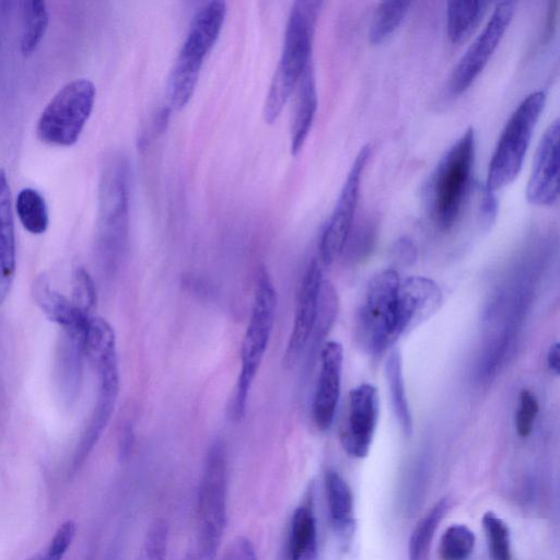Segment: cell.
<instances>
[{"label":"cell","mask_w":560,"mask_h":560,"mask_svg":"<svg viewBox=\"0 0 560 560\" xmlns=\"http://www.w3.org/2000/svg\"><path fill=\"white\" fill-rule=\"evenodd\" d=\"M559 120L546 129L538 144L526 187L528 202L551 206L559 196Z\"/></svg>","instance_id":"cell-15"},{"label":"cell","mask_w":560,"mask_h":560,"mask_svg":"<svg viewBox=\"0 0 560 560\" xmlns=\"http://www.w3.org/2000/svg\"><path fill=\"white\" fill-rule=\"evenodd\" d=\"M547 364L549 370L556 374L559 375L560 371V352H559V342L556 341L552 343L547 352Z\"/></svg>","instance_id":"cell-39"},{"label":"cell","mask_w":560,"mask_h":560,"mask_svg":"<svg viewBox=\"0 0 560 560\" xmlns=\"http://www.w3.org/2000/svg\"><path fill=\"white\" fill-rule=\"evenodd\" d=\"M72 283L73 304L84 314L91 316L90 313L96 303V289L92 277L83 267H79L73 272Z\"/></svg>","instance_id":"cell-34"},{"label":"cell","mask_w":560,"mask_h":560,"mask_svg":"<svg viewBox=\"0 0 560 560\" xmlns=\"http://www.w3.org/2000/svg\"><path fill=\"white\" fill-rule=\"evenodd\" d=\"M538 410L539 405L535 395L528 389H522L515 415V430L518 436L527 438L532 433Z\"/></svg>","instance_id":"cell-36"},{"label":"cell","mask_w":560,"mask_h":560,"mask_svg":"<svg viewBox=\"0 0 560 560\" xmlns=\"http://www.w3.org/2000/svg\"><path fill=\"white\" fill-rule=\"evenodd\" d=\"M15 272V233L7 174L0 168V303L10 292Z\"/></svg>","instance_id":"cell-19"},{"label":"cell","mask_w":560,"mask_h":560,"mask_svg":"<svg viewBox=\"0 0 560 560\" xmlns=\"http://www.w3.org/2000/svg\"><path fill=\"white\" fill-rule=\"evenodd\" d=\"M476 152V136L469 128L436 165L424 189V200L434 224L447 231L458 220L467 199Z\"/></svg>","instance_id":"cell-2"},{"label":"cell","mask_w":560,"mask_h":560,"mask_svg":"<svg viewBox=\"0 0 560 560\" xmlns=\"http://www.w3.org/2000/svg\"><path fill=\"white\" fill-rule=\"evenodd\" d=\"M338 306L339 299L334 284L328 280H323L317 315L307 343L310 350L315 349L331 328L338 313Z\"/></svg>","instance_id":"cell-29"},{"label":"cell","mask_w":560,"mask_h":560,"mask_svg":"<svg viewBox=\"0 0 560 560\" xmlns=\"http://www.w3.org/2000/svg\"><path fill=\"white\" fill-rule=\"evenodd\" d=\"M475 534L464 524H452L440 539L441 560H468L475 547Z\"/></svg>","instance_id":"cell-30"},{"label":"cell","mask_w":560,"mask_h":560,"mask_svg":"<svg viewBox=\"0 0 560 560\" xmlns=\"http://www.w3.org/2000/svg\"><path fill=\"white\" fill-rule=\"evenodd\" d=\"M371 154V147L364 145L358 153L341 188L334 211L328 219L319 240V257L323 264L330 265L342 255L353 226L358 206L362 174Z\"/></svg>","instance_id":"cell-11"},{"label":"cell","mask_w":560,"mask_h":560,"mask_svg":"<svg viewBox=\"0 0 560 560\" xmlns=\"http://www.w3.org/2000/svg\"><path fill=\"white\" fill-rule=\"evenodd\" d=\"M32 294L44 314L63 329L68 340L84 347L92 316L84 314L72 301L51 289L44 277L34 281Z\"/></svg>","instance_id":"cell-18"},{"label":"cell","mask_w":560,"mask_h":560,"mask_svg":"<svg viewBox=\"0 0 560 560\" xmlns=\"http://www.w3.org/2000/svg\"><path fill=\"white\" fill-rule=\"evenodd\" d=\"M16 214L23 228L32 234H42L48 228V209L44 197L34 188H23L15 200Z\"/></svg>","instance_id":"cell-26"},{"label":"cell","mask_w":560,"mask_h":560,"mask_svg":"<svg viewBox=\"0 0 560 560\" xmlns=\"http://www.w3.org/2000/svg\"><path fill=\"white\" fill-rule=\"evenodd\" d=\"M317 529L313 510L304 504L294 511L288 537L287 560H316Z\"/></svg>","instance_id":"cell-22"},{"label":"cell","mask_w":560,"mask_h":560,"mask_svg":"<svg viewBox=\"0 0 560 560\" xmlns=\"http://www.w3.org/2000/svg\"><path fill=\"white\" fill-rule=\"evenodd\" d=\"M322 283V269L318 261L313 259L300 285L294 322L282 359L285 369L293 368L307 347L317 315Z\"/></svg>","instance_id":"cell-14"},{"label":"cell","mask_w":560,"mask_h":560,"mask_svg":"<svg viewBox=\"0 0 560 560\" xmlns=\"http://www.w3.org/2000/svg\"><path fill=\"white\" fill-rule=\"evenodd\" d=\"M481 522L491 559L512 560L511 536L506 523L491 511L482 515Z\"/></svg>","instance_id":"cell-31"},{"label":"cell","mask_w":560,"mask_h":560,"mask_svg":"<svg viewBox=\"0 0 560 560\" xmlns=\"http://www.w3.org/2000/svg\"><path fill=\"white\" fill-rule=\"evenodd\" d=\"M392 258L398 266H411L417 259V248L408 237H400L393 246Z\"/></svg>","instance_id":"cell-37"},{"label":"cell","mask_w":560,"mask_h":560,"mask_svg":"<svg viewBox=\"0 0 560 560\" xmlns=\"http://www.w3.org/2000/svg\"><path fill=\"white\" fill-rule=\"evenodd\" d=\"M450 508L447 498L435 502L413 528L408 542V560H422L434 533Z\"/></svg>","instance_id":"cell-25"},{"label":"cell","mask_w":560,"mask_h":560,"mask_svg":"<svg viewBox=\"0 0 560 560\" xmlns=\"http://www.w3.org/2000/svg\"><path fill=\"white\" fill-rule=\"evenodd\" d=\"M276 306V290L268 271L261 268L257 273L252 313L241 346V370L229 407L234 420H241L245 413L248 393L271 335Z\"/></svg>","instance_id":"cell-5"},{"label":"cell","mask_w":560,"mask_h":560,"mask_svg":"<svg viewBox=\"0 0 560 560\" xmlns=\"http://www.w3.org/2000/svg\"><path fill=\"white\" fill-rule=\"evenodd\" d=\"M294 92L295 100L290 129L291 153L293 155L301 151L317 109V91L312 62L299 79Z\"/></svg>","instance_id":"cell-20"},{"label":"cell","mask_w":560,"mask_h":560,"mask_svg":"<svg viewBox=\"0 0 560 560\" xmlns=\"http://www.w3.org/2000/svg\"><path fill=\"white\" fill-rule=\"evenodd\" d=\"M95 95V85L88 79H77L63 85L38 118V139L57 147L74 144L92 113Z\"/></svg>","instance_id":"cell-9"},{"label":"cell","mask_w":560,"mask_h":560,"mask_svg":"<svg viewBox=\"0 0 560 560\" xmlns=\"http://www.w3.org/2000/svg\"><path fill=\"white\" fill-rule=\"evenodd\" d=\"M378 413L377 388L363 383L351 389L339 433L340 443L349 456L364 458L369 454Z\"/></svg>","instance_id":"cell-12"},{"label":"cell","mask_w":560,"mask_h":560,"mask_svg":"<svg viewBox=\"0 0 560 560\" xmlns=\"http://www.w3.org/2000/svg\"><path fill=\"white\" fill-rule=\"evenodd\" d=\"M400 279L395 269L383 270L369 281L354 318V336L362 349L378 355L397 335V295Z\"/></svg>","instance_id":"cell-6"},{"label":"cell","mask_w":560,"mask_h":560,"mask_svg":"<svg viewBox=\"0 0 560 560\" xmlns=\"http://www.w3.org/2000/svg\"><path fill=\"white\" fill-rule=\"evenodd\" d=\"M75 532L77 526L73 521L63 522L44 551L39 552V560H62L74 539Z\"/></svg>","instance_id":"cell-35"},{"label":"cell","mask_w":560,"mask_h":560,"mask_svg":"<svg viewBox=\"0 0 560 560\" xmlns=\"http://www.w3.org/2000/svg\"><path fill=\"white\" fill-rule=\"evenodd\" d=\"M225 14V2L218 0L206 3L195 14L168 79L167 95L175 109L190 101L203 60L220 36Z\"/></svg>","instance_id":"cell-3"},{"label":"cell","mask_w":560,"mask_h":560,"mask_svg":"<svg viewBox=\"0 0 560 560\" xmlns=\"http://www.w3.org/2000/svg\"><path fill=\"white\" fill-rule=\"evenodd\" d=\"M324 482L330 523L339 535H348L354 526L351 488L335 469L326 470Z\"/></svg>","instance_id":"cell-21"},{"label":"cell","mask_w":560,"mask_h":560,"mask_svg":"<svg viewBox=\"0 0 560 560\" xmlns=\"http://www.w3.org/2000/svg\"><path fill=\"white\" fill-rule=\"evenodd\" d=\"M27 560H39V557H38V553L32 556L31 558H28Z\"/></svg>","instance_id":"cell-40"},{"label":"cell","mask_w":560,"mask_h":560,"mask_svg":"<svg viewBox=\"0 0 560 560\" xmlns=\"http://www.w3.org/2000/svg\"><path fill=\"white\" fill-rule=\"evenodd\" d=\"M545 103L546 93L537 91L524 98L513 112L492 154L486 189L494 192L518 175Z\"/></svg>","instance_id":"cell-8"},{"label":"cell","mask_w":560,"mask_h":560,"mask_svg":"<svg viewBox=\"0 0 560 560\" xmlns=\"http://www.w3.org/2000/svg\"><path fill=\"white\" fill-rule=\"evenodd\" d=\"M322 5V1L314 0H300L292 5L281 56L264 104V117L268 124L280 116L299 79L312 62L313 39Z\"/></svg>","instance_id":"cell-1"},{"label":"cell","mask_w":560,"mask_h":560,"mask_svg":"<svg viewBox=\"0 0 560 560\" xmlns=\"http://www.w3.org/2000/svg\"><path fill=\"white\" fill-rule=\"evenodd\" d=\"M343 361L342 346L327 341L320 349V369L313 397L312 415L319 431H327L337 410Z\"/></svg>","instance_id":"cell-16"},{"label":"cell","mask_w":560,"mask_h":560,"mask_svg":"<svg viewBox=\"0 0 560 560\" xmlns=\"http://www.w3.org/2000/svg\"><path fill=\"white\" fill-rule=\"evenodd\" d=\"M170 526L164 518L154 520L149 526L136 560H165Z\"/></svg>","instance_id":"cell-32"},{"label":"cell","mask_w":560,"mask_h":560,"mask_svg":"<svg viewBox=\"0 0 560 560\" xmlns=\"http://www.w3.org/2000/svg\"><path fill=\"white\" fill-rule=\"evenodd\" d=\"M442 291L430 278L412 276L400 281L397 295V335L410 331L440 307Z\"/></svg>","instance_id":"cell-17"},{"label":"cell","mask_w":560,"mask_h":560,"mask_svg":"<svg viewBox=\"0 0 560 560\" xmlns=\"http://www.w3.org/2000/svg\"><path fill=\"white\" fill-rule=\"evenodd\" d=\"M489 3L468 1L447 3V35L452 43L466 40L480 23Z\"/></svg>","instance_id":"cell-24"},{"label":"cell","mask_w":560,"mask_h":560,"mask_svg":"<svg viewBox=\"0 0 560 560\" xmlns=\"http://www.w3.org/2000/svg\"><path fill=\"white\" fill-rule=\"evenodd\" d=\"M409 5L410 2L405 1L381 2L372 20L370 42L377 45L386 40L401 24Z\"/></svg>","instance_id":"cell-28"},{"label":"cell","mask_w":560,"mask_h":560,"mask_svg":"<svg viewBox=\"0 0 560 560\" xmlns=\"http://www.w3.org/2000/svg\"><path fill=\"white\" fill-rule=\"evenodd\" d=\"M385 376L396 420L401 431L406 435H410L412 432V418L406 395L401 357L397 349H393L387 355Z\"/></svg>","instance_id":"cell-23"},{"label":"cell","mask_w":560,"mask_h":560,"mask_svg":"<svg viewBox=\"0 0 560 560\" xmlns=\"http://www.w3.org/2000/svg\"><path fill=\"white\" fill-rule=\"evenodd\" d=\"M515 3L500 2L489 22L454 68L450 79L453 95L465 92L480 74L499 46L514 14Z\"/></svg>","instance_id":"cell-13"},{"label":"cell","mask_w":560,"mask_h":560,"mask_svg":"<svg viewBox=\"0 0 560 560\" xmlns=\"http://www.w3.org/2000/svg\"><path fill=\"white\" fill-rule=\"evenodd\" d=\"M376 240L375 224L363 221L358 228L351 230L342 254L349 262L358 264L369 257Z\"/></svg>","instance_id":"cell-33"},{"label":"cell","mask_w":560,"mask_h":560,"mask_svg":"<svg viewBox=\"0 0 560 560\" xmlns=\"http://www.w3.org/2000/svg\"><path fill=\"white\" fill-rule=\"evenodd\" d=\"M130 167L121 154L105 163L100 182L97 244L103 259L115 265L124 254L129 229Z\"/></svg>","instance_id":"cell-4"},{"label":"cell","mask_w":560,"mask_h":560,"mask_svg":"<svg viewBox=\"0 0 560 560\" xmlns=\"http://www.w3.org/2000/svg\"><path fill=\"white\" fill-rule=\"evenodd\" d=\"M498 212V202L493 191L483 188L479 207V222L483 230H489L494 223Z\"/></svg>","instance_id":"cell-38"},{"label":"cell","mask_w":560,"mask_h":560,"mask_svg":"<svg viewBox=\"0 0 560 560\" xmlns=\"http://www.w3.org/2000/svg\"><path fill=\"white\" fill-rule=\"evenodd\" d=\"M48 21L49 14L44 1L33 0L23 3L21 51L24 56H30L37 49L45 36Z\"/></svg>","instance_id":"cell-27"},{"label":"cell","mask_w":560,"mask_h":560,"mask_svg":"<svg viewBox=\"0 0 560 560\" xmlns=\"http://www.w3.org/2000/svg\"><path fill=\"white\" fill-rule=\"evenodd\" d=\"M228 453L221 441L206 455L197 494V525L191 545L218 552L224 535L228 512Z\"/></svg>","instance_id":"cell-7"},{"label":"cell","mask_w":560,"mask_h":560,"mask_svg":"<svg viewBox=\"0 0 560 560\" xmlns=\"http://www.w3.org/2000/svg\"><path fill=\"white\" fill-rule=\"evenodd\" d=\"M85 354L98 377V393L88 427L74 456V467L90 454L106 428L119 392V372L116 340L112 336H96L88 343Z\"/></svg>","instance_id":"cell-10"}]
</instances>
